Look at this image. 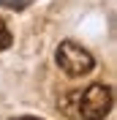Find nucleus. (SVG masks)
Listing matches in <instances>:
<instances>
[{
    "mask_svg": "<svg viewBox=\"0 0 117 120\" xmlns=\"http://www.w3.org/2000/svg\"><path fill=\"white\" fill-rule=\"evenodd\" d=\"M57 66L66 71L68 76H84L93 71L95 60L93 55L84 49V46L73 44V41H63V44L57 46Z\"/></svg>",
    "mask_w": 117,
    "mask_h": 120,
    "instance_id": "obj_2",
    "label": "nucleus"
},
{
    "mask_svg": "<svg viewBox=\"0 0 117 120\" xmlns=\"http://www.w3.org/2000/svg\"><path fill=\"white\" fill-rule=\"evenodd\" d=\"M14 44V36H11V30H8V25L0 19V52L3 49H8V46Z\"/></svg>",
    "mask_w": 117,
    "mask_h": 120,
    "instance_id": "obj_3",
    "label": "nucleus"
},
{
    "mask_svg": "<svg viewBox=\"0 0 117 120\" xmlns=\"http://www.w3.org/2000/svg\"><path fill=\"white\" fill-rule=\"evenodd\" d=\"M14 120H38V117H30V115H25V117H14Z\"/></svg>",
    "mask_w": 117,
    "mask_h": 120,
    "instance_id": "obj_5",
    "label": "nucleus"
},
{
    "mask_svg": "<svg viewBox=\"0 0 117 120\" xmlns=\"http://www.w3.org/2000/svg\"><path fill=\"white\" fill-rule=\"evenodd\" d=\"M0 3H3V6H8V8H16V11H19V8L27 6L30 0H0Z\"/></svg>",
    "mask_w": 117,
    "mask_h": 120,
    "instance_id": "obj_4",
    "label": "nucleus"
},
{
    "mask_svg": "<svg viewBox=\"0 0 117 120\" xmlns=\"http://www.w3.org/2000/svg\"><path fill=\"white\" fill-rule=\"evenodd\" d=\"M76 109L73 115H79L82 120H103L112 112L114 104V90L109 85H90L84 93H76Z\"/></svg>",
    "mask_w": 117,
    "mask_h": 120,
    "instance_id": "obj_1",
    "label": "nucleus"
}]
</instances>
